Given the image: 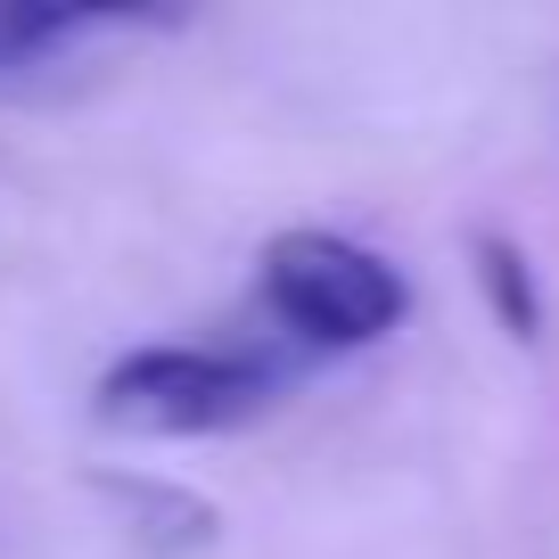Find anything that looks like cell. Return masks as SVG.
Masks as SVG:
<instances>
[{
  "mask_svg": "<svg viewBox=\"0 0 559 559\" xmlns=\"http://www.w3.org/2000/svg\"><path fill=\"white\" fill-rule=\"evenodd\" d=\"M477 280H486V305L510 337H543V288H535V263H526L519 239H477Z\"/></svg>",
  "mask_w": 559,
  "mask_h": 559,
  "instance_id": "obj_5",
  "label": "cell"
},
{
  "mask_svg": "<svg viewBox=\"0 0 559 559\" xmlns=\"http://www.w3.org/2000/svg\"><path fill=\"white\" fill-rule=\"evenodd\" d=\"M99 493L116 502L123 535L140 543V551H157V559H181V551H206L214 543V502H198V493L181 486H157V477H99Z\"/></svg>",
  "mask_w": 559,
  "mask_h": 559,
  "instance_id": "obj_4",
  "label": "cell"
},
{
  "mask_svg": "<svg viewBox=\"0 0 559 559\" xmlns=\"http://www.w3.org/2000/svg\"><path fill=\"white\" fill-rule=\"evenodd\" d=\"M132 25H157L140 9H50V0H0V91L34 83V74L67 67L74 50L107 34H132Z\"/></svg>",
  "mask_w": 559,
  "mask_h": 559,
  "instance_id": "obj_3",
  "label": "cell"
},
{
  "mask_svg": "<svg viewBox=\"0 0 559 559\" xmlns=\"http://www.w3.org/2000/svg\"><path fill=\"white\" fill-rule=\"evenodd\" d=\"M280 395V370L239 346H132L99 370L91 419L116 437H223L263 419Z\"/></svg>",
  "mask_w": 559,
  "mask_h": 559,
  "instance_id": "obj_1",
  "label": "cell"
},
{
  "mask_svg": "<svg viewBox=\"0 0 559 559\" xmlns=\"http://www.w3.org/2000/svg\"><path fill=\"white\" fill-rule=\"evenodd\" d=\"M263 313L305 346H379L412 313V280L346 230H280L255 263Z\"/></svg>",
  "mask_w": 559,
  "mask_h": 559,
  "instance_id": "obj_2",
  "label": "cell"
}]
</instances>
